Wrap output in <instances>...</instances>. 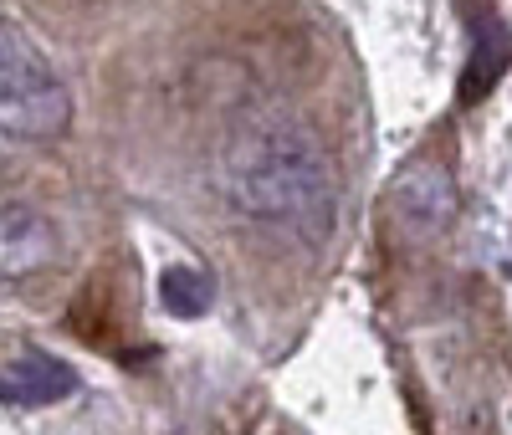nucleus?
Here are the masks:
<instances>
[{
  "instance_id": "2",
  "label": "nucleus",
  "mask_w": 512,
  "mask_h": 435,
  "mask_svg": "<svg viewBox=\"0 0 512 435\" xmlns=\"http://www.w3.org/2000/svg\"><path fill=\"white\" fill-rule=\"evenodd\" d=\"M72 123V93L52 57L0 16V134L11 139H57Z\"/></svg>"
},
{
  "instance_id": "4",
  "label": "nucleus",
  "mask_w": 512,
  "mask_h": 435,
  "mask_svg": "<svg viewBox=\"0 0 512 435\" xmlns=\"http://www.w3.org/2000/svg\"><path fill=\"white\" fill-rule=\"evenodd\" d=\"M62 261V231L47 210L11 205L0 210V282H31Z\"/></svg>"
},
{
  "instance_id": "3",
  "label": "nucleus",
  "mask_w": 512,
  "mask_h": 435,
  "mask_svg": "<svg viewBox=\"0 0 512 435\" xmlns=\"http://www.w3.org/2000/svg\"><path fill=\"white\" fill-rule=\"evenodd\" d=\"M390 215L400 221V231H410L415 241L425 236H441L451 221H456V180L441 159H410L395 169L390 190Z\"/></svg>"
},
{
  "instance_id": "1",
  "label": "nucleus",
  "mask_w": 512,
  "mask_h": 435,
  "mask_svg": "<svg viewBox=\"0 0 512 435\" xmlns=\"http://www.w3.org/2000/svg\"><path fill=\"white\" fill-rule=\"evenodd\" d=\"M221 195L241 221L318 246L338 215V174L308 123L267 113L241 123L221 149Z\"/></svg>"
}]
</instances>
